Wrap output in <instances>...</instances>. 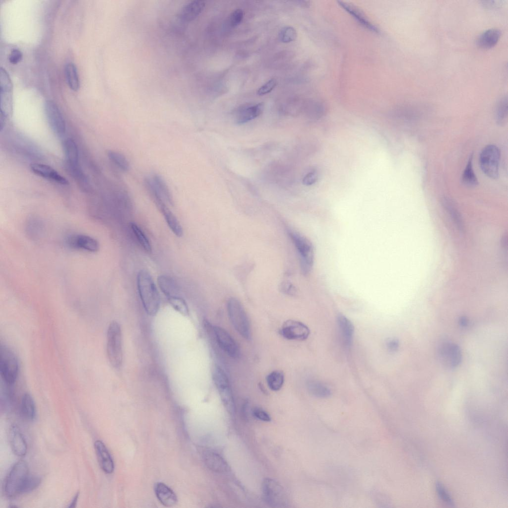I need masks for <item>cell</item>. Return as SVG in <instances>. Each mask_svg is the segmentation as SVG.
<instances>
[{"label":"cell","mask_w":508,"mask_h":508,"mask_svg":"<svg viewBox=\"0 0 508 508\" xmlns=\"http://www.w3.org/2000/svg\"><path fill=\"white\" fill-rule=\"evenodd\" d=\"M137 287L141 303L146 312L155 316L160 306V298L156 285L149 273L140 270L137 275Z\"/></svg>","instance_id":"6da1fadb"},{"label":"cell","mask_w":508,"mask_h":508,"mask_svg":"<svg viewBox=\"0 0 508 508\" xmlns=\"http://www.w3.org/2000/svg\"><path fill=\"white\" fill-rule=\"evenodd\" d=\"M106 350L111 365L115 368H120L123 359L122 334L121 326L116 321H112L108 326Z\"/></svg>","instance_id":"7a4b0ae2"},{"label":"cell","mask_w":508,"mask_h":508,"mask_svg":"<svg viewBox=\"0 0 508 508\" xmlns=\"http://www.w3.org/2000/svg\"><path fill=\"white\" fill-rule=\"evenodd\" d=\"M288 233L298 254L302 272L304 275H307L310 273L314 263L313 244L307 238L298 232L288 230Z\"/></svg>","instance_id":"3957f363"},{"label":"cell","mask_w":508,"mask_h":508,"mask_svg":"<svg viewBox=\"0 0 508 508\" xmlns=\"http://www.w3.org/2000/svg\"><path fill=\"white\" fill-rule=\"evenodd\" d=\"M29 469L27 463L23 460L16 462L9 471L5 480L4 491L9 498L21 494L22 487L28 477Z\"/></svg>","instance_id":"277c9868"},{"label":"cell","mask_w":508,"mask_h":508,"mask_svg":"<svg viewBox=\"0 0 508 508\" xmlns=\"http://www.w3.org/2000/svg\"><path fill=\"white\" fill-rule=\"evenodd\" d=\"M227 309L229 319L235 329L244 338L249 339L251 336L250 321L242 303L238 299L231 298L228 301Z\"/></svg>","instance_id":"5b68a950"},{"label":"cell","mask_w":508,"mask_h":508,"mask_svg":"<svg viewBox=\"0 0 508 508\" xmlns=\"http://www.w3.org/2000/svg\"><path fill=\"white\" fill-rule=\"evenodd\" d=\"M204 327L209 335L215 340L218 346L230 357L236 358L240 355L239 347L231 335L223 328L212 325L206 320Z\"/></svg>","instance_id":"8992f818"},{"label":"cell","mask_w":508,"mask_h":508,"mask_svg":"<svg viewBox=\"0 0 508 508\" xmlns=\"http://www.w3.org/2000/svg\"><path fill=\"white\" fill-rule=\"evenodd\" d=\"M212 379L224 406L230 414L233 415L236 407L228 376L222 368L216 366L213 371Z\"/></svg>","instance_id":"52a82bcc"},{"label":"cell","mask_w":508,"mask_h":508,"mask_svg":"<svg viewBox=\"0 0 508 508\" xmlns=\"http://www.w3.org/2000/svg\"><path fill=\"white\" fill-rule=\"evenodd\" d=\"M262 491L265 502L273 508H285L288 498L282 486L276 481L269 478L263 480Z\"/></svg>","instance_id":"ba28073f"},{"label":"cell","mask_w":508,"mask_h":508,"mask_svg":"<svg viewBox=\"0 0 508 508\" xmlns=\"http://www.w3.org/2000/svg\"><path fill=\"white\" fill-rule=\"evenodd\" d=\"M19 366L17 358L12 351L5 345L0 348V373L3 381L11 384L16 381Z\"/></svg>","instance_id":"9c48e42d"},{"label":"cell","mask_w":508,"mask_h":508,"mask_svg":"<svg viewBox=\"0 0 508 508\" xmlns=\"http://www.w3.org/2000/svg\"><path fill=\"white\" fill-rule=\"evenodd\" d=\"M500 151L493 144L484 147L479 156V165L483 172L488 177L496 179L499 176Z\"/></svg>","instance_id":"30bf717a"},{"label":"cell","mask_w":508,"mask_h":508,"mask_svg":"<svg viewBox=\"0 0 508 508\" xmlns=\"http://www.w3.org/2000/svg\"><path fill=\"white\" fill-rule=\"evenodd\" d=\"M438 358L441 364L448 369L457 367L461 360V352L456 344L448 341L442 342L437 349Z\"/></svg>","instance_id":"8fae6325"},{"label":"cell","mask_w":508,"mask_h":508,"mask_svg":"<svg viewBox=\"0 0 508 508\" xmlns=\"http://www.w3.org/2000/svg\"><path fill=\"white\" fill-rule=\"evenodd\" d=\"M48 124L53 131L58 136H63L66 131L65 123L57 105L53 101H47L44 105Z\"/></svg>","instance_id":"7c38bea8"},{"label":"cell","mask_w":508,"mask_h":508,"mask_svg":"<svg viewBox=\"0 0 508 508\" xmlns=\"http://www.w3.org/2000/svg\"><path fill=\"white\" fill-rule=\"evenodd\" d=\"M279 332L287 339L304 340L309 337L310 331L304 323L295 320L289 319L283 323Z\"/></svg>","instance_id":"4fadbf2b"},{"label":"cell","mask_w":508,"mask_h":508,"mask_svg":"<svg viewBox=\"0 0 508 508\" xmlns=\"http://www.w3.org/2000/svg\"><path fill=\"white\" fill-rule=\"evenodd\" d=\"M0 79V116L7 118L11 109V80L6 71L1 67Z\"/></svg>","instance_id":"5bb4252c"},{"label":"cell","mask_w":508,"mask_h":508,"mask_svg":"<svg viewBox=\"0 0 508 508\" xmlns=\"http://www.w3.org/2000/svg\"><path fill=\"white\" fill-rule=\"evenodd\" d=\"M66 243L70 248L95 253L99 249V244L95 238L84 234H72L66 238Z\"/></svg>","instance_id":"9a60e30c"},{"label":"cell","mask_w":508,"mask_h":508,"mask_svg":"<svg viewBox=\"0 0 508 508\" xmlns=\"http://www.w3.org/2000/svg\"><path fill=\"white\" fill-rule=\"evenodd\" d=\"M30 169L36 175L62 185L68 184V181L50 166L40 163H32Z\"/></svg>","instance_id":"2e32d148"},{"label":"cell","mask_w":508,"mask_h":508,"mask_svg":"<svg viewBox=\"0 0 508 508\" xmlns=\"http://www.w3.org/2000/svg\"><path fill=\"white\" fill-rule=\"evenodd\" d=\"M205 1L201 0L191 1L185 4L178 14V18L182 22H188L195 19L203 11Z\"/></svg>","instance_id":"e0dca14e"},{"label":"cell","mask_w":508,"mask_h":508,"mask_svg":"<svg viewBox=\"0 0 508 508\" xmlns=\"http://www.w3.org/2000/svg\"><path fill=\"white\" fill-rule=\"evenodd\" d=\"M94 448L99 464L106 474H111L114 470L113 458L105 444L100 440L94 443Z\"/></svg>","instance_id":"ac0fdd59"},{"label":"cell","mask_w":508,"mask_h":508,"mask_svg":"<svg viewBox=\"0 0 508 508\" xmlns=\"http://www.w3.org/2000/svg\"><path fill=\"white\" fill-rule=\"evenodd\" d=\"M9 440L13 453L18 456L25 455L27 445L23 434L17 426L12 425L9 431Z\"/></svg>","instance_id":"d6986e66"},{"label":"cell","mask_w":508,"mask_h":508,"mask_svg":"<svg viewBox=\"0 0 508 508\" xmlns=\"http://www.w3.org/2000/svg\"><path fill=\"white\" fill-rule=\"evenodd\" d=\"M339 5L350 14L363 27L373 32L380 33V29L371 22L365 14L358 8L352 4L338 1Z\"/></svg>","instance_id":"ffe728a7"},{"label":"cell","mask_w":508,"mask_h":508,"mask_svg":"<svg viewBox=\"0 0 508 508\" xmlns=\"http://www.w3.org/2000/svg\"><path fill=\"white\" fill-rule=\"evenodd\" d=\"M202 458L207 467L213 471L224 473L229 470V467L225 460L215 452L204 451L202 454Z\"/></svg>","instance_id":"44dd1931"},{"label":"cell","mask_w":508,"mask_h":508,"mask_svg":"<svg viewBox=\"0 0 508 508\" xmlns=\"http://www.w3.org/2000/svg\"><path fill=\"white\" fill-rule=\"evenodd\" d=\"M154 492L158 501L166 507H172L177 503V497L174 491L165 484L157 482L154 485Z\"/></svg>","instance_id":"7402d4cb"},{"label":"cell","mask_w":508,"mask_h":508,"mask_svg":"<svg viewBox=\"0 0 508 508\" xmlns=\"http://www.w3.org/2000/svg\"><path fill=\"white\" fill-rule=\"evenodd\" d=\"M501 36V31L497 28H491L484 31L477 39V45L482 49H488L494 47Z\"/></svg>","instance_id":"603a6c76"},{"label":"cell","mask_w":508,"mask_h":508,"mask_svg":"<svg viewBox=\"0 0 508 508\" xmlns=\"http://www.w3.org/2000/svg\"><path fill=\"white\" fill-rule=\"evenodd\" d=\"M337 324L344 345L350 347L352 344L354 328L351 321L343 315L337 318Z\"/></svg>","instance_id":"cb8c5ba5"},{"label":"cell","mask_w":508,"mask_h":508,"mask_svg":"<svg viewBox=\"0 0 508 508\" xmlns=\"http://www.w3.org/2000/svg\"><path fill=\"white\" fill-rule=\"evenodd\" d=\"M264 107L263 103H259L242 109L237 116V123L243 124L256 118L262 113Z\"/></svg>","instance_id":"d4e9b609"},{"label":"cell","mask_w":508,"mask_h":508,"mask_svg":"<svg viewBox=\"0 0 508 508\" xmlns=\"http://www.w3.org/2000/svg\"><path fill=\"white\" fill-rule=\"evenodd\" d=\"M162 213L165 221L172 232L177 237H181L183 230L177 218L165 203L158 206Z\"/></svg>","instance_id":"484cf974"},{"label":"cell","mask_w":508,"mask_h":508,"mask_svg":"<svg viewBox=\"0 0 508 508\" xmlns=\"http://www.w3.org/2000/svg\"><path fill=\"white\" fill-rule=\"evenodd\" d=\"M158 286L167 298L178 296L179 289L174 279L166 275H161L157 279Z\"/></svg>","instance_id":"4316f807"},{"label":"cell","mask_w":508,"mask_h":508,"mask_svg":"<svg viewBox=\"0 0 508 508\" xmlns=\"http://www.w3.org/2000/svg\"><path fill=\"white\" fill-rule=\"evenodd\" d=\"M67 165H78V150L76 143L71 138L64 139L63 143Z\"/></svg>","instance_id":"83f0119b"},{"label":"cell","mask_w":508,"mask_h":508,"mask_svg":"<svg viewBox=\"0 0 508 508\" xmlns=\"http://www.w3.org/2000/svg\"><path fill=\"white\" fill-rule=\"evenodd\" d=\"M20 411L22 417L29 421L34 419L36 415V408L34 401L29 393H25L22 397Z\"/></svg>","instance_id":"f1b7e54d"},{"label":"cell","mask_w":508,"mask_h":508,"mask_svg":"<svg viewBox=\"0 0 508 508\" xmlns=\"http://www.w3.org/2000/svg\"><path fill=\"white\" fill-rule=\"evenodd\" d=\"M444 207L449 213L451 219L457 227L458 230L462 233L464 231V226L460 215L452 201L448 198H444L442 200Z\"/></svg>","instance_id":"f546056e"},{"label":"cell","mask_w":508,"mask_h":508,"mask_svg":"<svg viewBox=\"0 0 508 508\" xmlns=\"http://www.w3.org/2000/svg\"><path fill=\"white\" fill-rule=\"evenodd\" d=\"M461 181L462 184L469 188H473L478 184L477 178L473 168V156L468 159L465 168L463 172Z\"/></svg>","instance_id":"4dcf8cb0"},{"label":"cell","mask_w":508,"mask_h":508,"mask_svg":"<svg viewBox=\"0 0 508 508\" xmlns=\"http://www.w3.org/2000/svg\"><path fill=\"white\" fill-rule=\"evenodd\" d=\"M309 392L318 398H327L331 395L330 389L324 383L317 381H310L307 382Z\"/></svg>","instance_id":"1f68e13d"},{"label":"cell","mask_w":508,"mask_h":508,"mask_svg":"<svg viewBox=\"0 0 508 508\" xmlns=\"http://www.w3.org/2000/svg\"><path fill=\"white\" fill-rule=\"evenodd\" d=\"M64 72L69 88L73 91H77L79 88V80L75 65L72 63H67L64 67Z\"/></svg>","instance_id":"d6a6232c"},{"label":"cell","mask_w":508,"mask_h":508,"mask_svg":"<svg viewBox=\"0 0 508 508\" xmlns=\"http://www.w3.org/2000/svg\"><path fill=\"white\" fill-rule=\"evenodd\" d=\"M266 381L269 388L273 391H278L282 387L284 381V376L282 372L274 371L266 377Z\"/></svg>","instance_id":"836d02e7"},{"label":"cell","mask_w":508,"mask_h":508,"mask_svg":"<svg viewBox=\"0 0 508 508\" xmlns=\"http://www.w3.org/2000/svg\"><path fill=\"white\" fill-rule=\"evenodd\" d=\"M107 154L110 160L120 169L124 172L128 170L129 163L123 154L113 150H109Z\"/></svg>","instance_id":"e575fe53"},{"label":"cell","mask_w":508,"mask_h":508,"mask_svg":"<svg viewBox=\"0 0 508 508\" xmlns=\"http://www.w3.org/2000/svg\"><path fill=\"white\" fill-rule=\"evenodd\" d=\"M130 227L141 247L147 252L152 250L150 243L142 230L135 223H130Z\"/></svg>","instance_id":"d590c367"},{"label":"cell","mask_w":508,"mask_h":508,"mask_svg":"<svg viewBox=\"0 0 508 508\" xmlns=\"http://www.w3.org/2000/svg\"><path fill=\"white\" fill-rule=\"evenodd\" d=\"M172 307L184 316L189 315V310L185 300L179 296H173L167 298Z\"/></svg>","instance_id":"8d00e7d4"},{"label":"cell","mask_w":508,"mask_h":508,"mask_svg":"<svg viewBox=\"0 0 508 508\" xmlns=\"http://www.w3.org/2000/svg\"><path fill=\"white\" fill-rule=\"evenodd\" d=\"M496 119L497 123L503 125L507 118L508 98L507 96L502 98L498 102L496 109Z\"/></svg>","instance_id":"74e56055"},{"label":"cell","mask_w":508,"mask_h":508,"mask_svg":"<svg viewBox=\"0 0 508 508\" xmlns=\"http://www.w3.org/2000/svg\"><path fill=\"white\" fill-rule=\"evenodd\" d=\"M43 226L41 220L32 218L27 221L26 231L32 238L37 239L43 232Z\"/></svg>","instance_id":"f35d334b"},{"label":"cell","mask_w":508,"mask_h":508,"mask_svg":"<svg viewBox=\"0 0 508 508\" xmlns=\"http://www.w3.org/2000/svg\"><path fill=\"white\" fill-rule=\"evenodd\" d=\"M326 112L324 104L320 101L312 103L309 107L308 113L310 118L319 119L324 116Z\"/></svg>","instance_id":"ab89813d"},{"label":"cell","mask_w":508,"mask_h":508,"mask_svg":"<svg viewBox=\"0 0 508 508\" xmlns=\"http://www.w3.org/2000/svg\"><path fill=\"white\" fill-rule=\"evenodd\" d=\"M41 482L40 477L29 474L21 489V494L30 492L37 488Z\"/></svg>","instance_id":"60d3db41"},{"label":"cell","mask_w":508,"mask_h":508,"mask_svg":"<svg viewBox=\"0 0 508 508\" xmlns=\"http://www.w3.org/2000/svg\"><path fill=\"white\" fill-rule=\"evenodd\" d=\"M297 32L294 28L291 26L283 27L279 34V38L283 43H289L296 39Z\"/></svg>","instance_id":"b9f144b4"},{"label":"cell","mask_w":508,"mask_h":508,"mask_svg":"<svg viewBox=\"0 0 508 508\" xmlns=\"http://www.w3.org/2000/svg\"><path fill=\"white\" fill-rule=\"evenodd\" d=\"M436 488L440 498L448 505L453 506L454 505L453 500L444 487L440 483L437 482L436 484Z\"/></svg>","instance_id":"7bdbcfd3"},{"label":"cell","mask_w":508,"mask_h":508,"mask_svg":"<svg viewBox=\"0 0 508 508\" xmlns=\"http://www.w3.org/2000/svg\"><path fill=\"white\" fill-rule=\"evenodd\" d=\"M244 17V12L241 9L235 10L230 15L229 24L232 27H236L240 24Z\"/></svg>","instance_id":"ee69618b"},{"label":"cell","mask_w":508,"mask_h":508,"mask_svg":"<svg viewBox=\"0 0 508 508\" xmlns=\"http://www.w3.org/2000/svg\"><path fill=\"white\" fill-rule=\"evenodd\" d=\"M276 83L277 82L275 79H270L257 90V95L261 96L269 93L274 88Z\"/></svg>","instance_id":"f6af8a7d"},{"label":"cell","mask_w":508,"mask_h":508,"mask_svg":"<svg viewBox=\"0 0 508 508\" xmlns=\"http://www.w3.org/2000/svg\"><path fill=\"white\" fill-rule=\"evenodd\" d=\"M318 177L317 170L313 169L308 172L303 179V184L306 186H311L314 184Z\"/></svg>","instance_id":"bcb514c9"},{"label":"cell","mask_w":508,"mask_h":508,"mask_svg":"<svg viewBox=\"0 0 508 508\" xmlns=\"http://www.w3.org/2000/svg\"><path fill=\"white\" fill-rule=\"evenodd\" d=\"M280 289L281 292L288 295L294 296L297 293V289L291 282L284 281L281 283Z\"/></svg>","instance_id":"7dc6e473"},{"label":"cell","mask_w":508,"mask_h":508,"mask_svg":"<svg viewBox=\"0 0 508 508\" xmlns=\"http://www.w3.org/2000/svg\"><path fill=\"white\" fill-rule=\"evenodd\" d=\"M253 414L257 419L264 422H269L271 420L269 415L264 410L260 408H255L253 410Z\"/></svg>","instance_id":"c3c4849f"},{"label":"cell","mask_w":508,"mask_h":508,"mask_svg":"<svg viewBox=\"0 0 508 508\" xmlns=\"http://www.w3.org/2000/svg\"><path fill=\"white\" fill-rule=\"evenodd\" d=\"M22 58V54L18 49H13L9 55L8 60L9 62L12 64H16L19 62Z\"/></svg>","instance_id":"681fc988"},{"label":"cell","mask_w":508,"mask_h":508,"mask_svg":"<svg viewBox=\"0 0 508 508\" xmlns=\"http://www.w3.org/2000/svg\"><path fill=\"white\" fill-rule=\"evenodd\" d=\"M399 343L397 339L395 338H390L386 342V347L390 352H395L399 348Z\"/></svg>","instance_id":"f907efd6"},{"label":"cell","mask_w":508,"mask_h":508,"mask_svg":"<svg viewBox=\"0 0 508 508\" xmlns=\"http://www.w3.org/2000/svg\"><path fill=\"white\" fill-rule=\"evenodd\" d=\"M79 492H77L75 494L74 498L72 499L71 502L69 504V505L68 506V508H74L76 506V505L78 501V498L79 497Z\"/></svg>","instance_id":"816d5d0a"},{"label":"cell","mask_w":508,"mask_h":508,"mask_svg":"<svg viewBox=\"0 0 508 508\" xmlns=\"http://www.w3.org/2000/svg\"><path fill=\"white\" fill-rule=\"evenodd\" d=\"M459 323L462 327H465L468 324L467 319L465 317H461L459 319Z\"/></svg>","instance_id":"f5cc1de1"},{"label":"cell","mask_w":508,"mask_h":508,"mask_svg":"<svg viewBox=\"0 0 508 508\" xmlns=\"http://www.w3.org/2000/svg\"><path fill=\"white\" fill-rule=\"evenodd\" d=\"M502 247L506 250L508 249V237L507 235L503 236L502 239Z\"/></svg>","instance_id":"db71d44e"}]
</instances>
